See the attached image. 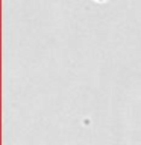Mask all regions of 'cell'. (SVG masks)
<instances>
[{
	"label": "cell",
	"mask_w": 141,
	"mask_h": 145,
	"mask_svg": "<svg viewBox=\"0 0 141 145\" xmlns=\"http://www.w3.org/2000/svg\"><path fill=\"white\" fill-rule=\"evenodd\" d=\"M99 2H103V0H99Z\"/></svg>",
	"instance_id": "cell-1"
}]
</instances>
